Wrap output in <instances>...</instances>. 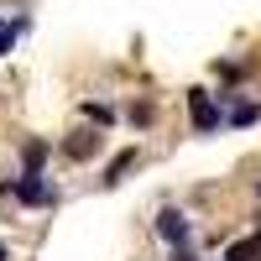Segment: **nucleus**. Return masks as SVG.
I'll list each match as a JSON object with an SVG mask.
<instances>
[{
  "label": "nucleus",
  "instance_id": "1",
  "mask_svg": "<svg viewBox=\"0 0 261 261\" xmlns=\"http://www.w3.org/2000/svg\"><path fill=\"white\" fill-rule=\"evenodd\" d=\"M0 193H6V199L16 193L21 204H53V199H58V193H53L47 183H42V172H27V178H16V183H6Z\"/></svg>",
  "mask_w": 261,
  "mask_h": 261
},
{
  "label": "nucleus",
  "instance_id": "2",
  "mask_svg": "<svg viewBox=\"0 0 261 261\" xmlns=\"http://www.w3.org/2000/svg\"><path fill=\"white\" fill-rule=\"evenodd\" d=\"M188 110H193V130H199V136H209V130H220V105H214L204 89H188Z\"/></svg>",
  "mask_w": 261,
  "mask_h": 261
},
{
  "label": "nucleus",
  "instance_id": "3",
  "mask_svg": "<svg viewBox=\"0 0 261 261\" xmlns=\"http://www.w3.org/2000/svg\"><path fill=\"white\" fill-rule=\"evenodd\" d=\"M157 235L167 246H188V214L183 209H162L157 214Z\"/></svg>",
  "mask_w": 261,
  "mask_h": 261
},
{
  "label": "nucleus",
  "instance_id": "4",
  "mask_svg": "<svg viewBox=\"0 0 261 261\" xmlns=\"http://www.w3.org/2000/svg\"><path fill=\"white\" fill-rule=\"evenodd\" d=\"M130 167H136V146H125V151H120V157H115L110 167H105V178H99V183H105V188H115V183L125 178V172H130Z\"/></svg>",
  "mask_w": 261,
  "mask_h": 261
},
{
  "label": "nucleus",
  "instance_id": "5",
  "mask_svg": "<svg viewBox=\"0 0 261 261\" xmlns=\"http://www.w3.org/2000/svg\"><path fill=\"white\" fill-rule=\"evenodd\" d=\"M261 256V235H251V241H235L225 246V261H256Z\"/></svg>",
  "mask_w": 261,
  "mask_h": 261
},
{
  "label": "nucleus",
  "instance_id": "6",
  "mask_svg": "<svg viewBox=\"0 0 261 261\" xmlns=\"http://www.w3.org/2000/svg\"><path fill=\"white\" fill-rule=\"evenodd\" d=\"M63 151H68L73 162H84L89 151H99V136H73V141H63Z\"/></svg>",
  "mask_w": 261,
  "mask_h": 261
},
{
  "label": "nucleus",
  "instance_id": "7",
  "mask_svg": "<svg viewBox=\"0 0 261 261\" xmlns=\"http://www.w3.org/2000/svg\"><path fill=\"white\" fill-rule=\"evenodd\" d=\"M42 157H47V141H32L27 146V172H42Z\"/></svg>",
  "mask_w": 261,
  "mask_h": 261
},
{
  "label": "nucleus",
  "instance_id": "8",
  "mask_svg": "<svg viewBox=\"0 0 261 261\" xmlns=\"http://www.w3.org/2000/svg\"><path fill=\"white\" fill-rule=\"evenodd\" d=\"M261 110H256V105H235V110H230V125H251Z\"/></svg>",
  "mask_w": 261,
  "mask_h": 261
},
{
  "label": "nucleus",
  "instance_id": "9",
  "mask_svg": "<svg viewBox=\"0 0 261 261\" xmlns=\"http://www.w3.org/2000/svg\"><path fill=\"white\" fill-rule=\"evenodd\" d=\"M84 115H89V120H94V125H110V120H115V115H110V110H105V105H84Z\"/></svg>",
  "mask_w": 261,
  "mask_h": 261
},
{
  "label": "nucleus",
  "instance_id": "10",
  "mask_svg": "<svg viewBox=\"0 0 261 261\" xmlns=\"http://www.w3.org/2000/svg\"><path fill=\"white\" fill-rule=\"evenodd\" d=\"M11 42H16V32H11V27H0V53H11Z\"/></svg>",
  "mask_w": 261,
  "mask_h": 261
},
{
  "label": "nucleus",
  "instance_id": "11",
  "mask_svg": "<svg viewBox=\"0 0 261 261\" xmlns=\"http://www.w3.org/2000/svg\"><path fill=\"white\" fill-rule=\"evenodd\" d=\"M0 261H6V246H0Z\"/></svg>",
  "mask_w": 261,
  "mask_h": 261
}]
</instances>
